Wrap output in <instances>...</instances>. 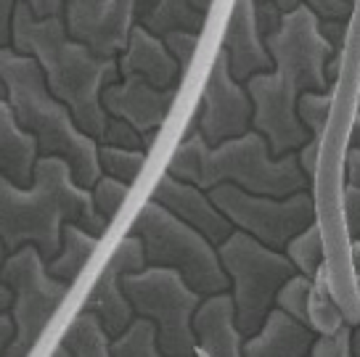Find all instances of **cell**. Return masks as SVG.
Returning a JSON list of instances; mask_svg holds the SVG:
<instances>
[{"label":"cell","mask_w":360,"mask_h":357,"mask_svg":"<svg viewBox=\"0 0 360 357\" xmlns=\"http://www.w3.org/2000/svg\"><path fill=\"white\" fill-rule=\"evenodd\" d=\"M0 280L11 291L8 310L13 323V336L3 357H30L56 307L69 294V283L51 278L45 273V259L30 244L6 254L0 265Z\"/></svg>","instance_id":"8"},{"label":"cell","mask_w":360,"mask_h":357,"mask_svg":"<svg viewBox=\"0 0 360 357\" xmlns=\"http://www.w3.org/2000/svg\"><path fill=\"white\" fill-rule=\"evenodd\" d=\"M334 96L331 90H302L297 98V119L302 122L310 138H321L331 117Z\"/></svg>","instance_id":"30"},{"label":"cell","mask_w":360,"mask_h":357,"mask_svg":"<svg viewBox=\"0 0 360 357\" xmlns=\"http://www.w3.org/2000/svg\"><path fill=\"white\" fill-rule=\"evenodd\" d=\"M342 325H347L345 313L334 299V291L328 283V270L326 262L318 268L313 275V286H310V299H307V328L315 336H328L337 334Z\"/></svg>","instance_id":"24"},{"label":"cell","mask_w":360,"mask_h":357,"mask_svg":"<svg viewBox=\"0 0 360 357\" xmlns=\"http://www.w3.org/2000/svg\"><path fill=\"white\" fill-rule=\"evenodd\" d=\"M339 214L347 231V238H358L360 233V186H342V199H339Z\"/></svg>","instance_id":"36"},{"label":"cell","mask_w":360,"mask_h":357,"mask_svg":"<svg viewBox=\"0 0 360 357\" xmlns=\"http://www.w3.org/2000/svg\"><path fill=\"white\" fill-rule=\"evenodd\" d=\"M151 199L157 201V204H162L178 220L191 225L193 231H199L212 246L223 244L225 238L233 233V225L217 212V207L207 196V190H202L199 186H191V183L169 178L167 172L154 186Z\"/></svg>","instance_id":"17"},{"label":"cell","mask_w":360,"mask_h":357,"mask_svg":"<svg viewBox=\"0 0 360 357\" xmlns=\"http://www.w3.org/2000/svg\"><path fill=\"white\" fill-rule=\"evenodd\" d=\"M127 190H130L127 183L114 180V178H109V175H101V178L90 186L93 207H96V212L101 214L106 223H112L114 217L120 214V207H122L124 199H127Z\"/></svg>","instance_id":"32"},{"label":"cell","mask_w":360,"mask_h":357,"mask_svg":"<svg viewBox=\"0 0 360 357\" xmlns=\"http://www.w3.org/2000/svg\"><path fill=\"white\" fill-rule=\"evenodd\" d=\"M276 6L281 13L294 11L300 6H307L310 11L323 22V19H349L352 13L358 11V0H262Z\"/></svg>","instance_id":"33"},{"label":"cell","mask_w":360,"mask_h":357,"mask_svg":"<svg viewBox=\"0 0 360 357\" xmlns=\"http://www.w3.org/2000/svg\"><path fill=\"white\" fill-rule=\"evenodd\" d=\"M217 259L228 275V286H233L231 299L238 334L252 336L273 310L276 291L294 275L292 262L283 252L268 249L241 231H233L223 244H217Z\"/></svg>","instance_id":"7"},{"label":"cell","mask_w":360,"mask_h":357,"mask_svg":"<svg viewBox=\"0 0 360 357\" xmlns=\"http://www.w3.org/2000/svg\"><path fill=\"white\" fill-rule=\"evenodd\" d=\"M98 143L114 145V148H130V151H143V145H141V135L135 133L127 122L114 119V117L106 119V130H103Z\"/></svg>","instance_id":"37"},{"label":"cell","mask_w":360,"mask_h":357,"mask_svg":"<svg viewBox=\"0 0 360 357\" xmlns=\"http://www.w3.org/2000/svg\"><path fill=\"white\" fill-rule=\"evenodd\" d=\"M151 0H64L61 24L98 58H117Z\"/></svg>","instance_id":"11"},{"label":"cell","mask_w":360,"mask_h":357,"mask_svg":"<svg viewBox=\"0 0 360 357\" xmlns=\"http://www.w3.org/2000/svg\"><path fill=\"white\" fill-rule=\"evenodd\" d=\"M130 233L138 235L143 246L146 265L175 270L202 297L228 291V275L220 268L217 249L154 199L141 207Z\"/></svg>","instance_id":"4"},{"label":"cell","mask_w":360,"mask_h":357,"mask_svg":"<svg viewBox=\"0 0 360 357\" xmlns=\"http://www.w3.org/2000/svg\"><path fill=\"white\" fill-rule=\"evenodd\" d=\"M13 336V323L11 318H8V313L0 315V357L6 355V346H8V342H11Z\"/></svg>","instance_id":"41"},{"label":"cell","mask_w":360,"mask_h":357,"mask_svg":"<svg viewBox=\"0 0 360 357\" xmlns=\"http://www.w3.org/2000/svg\"><path fill=\"white\" fill-rule=\"evenodd\" d=\"M98 238L90 235L85 228H79L75 223L61 225V241H58V252L45 262V273L51 278L64 280V283H75L82 268L88 265L90 254L96 252Z\"/></svg>","instance_id":"22"},{"label":"cell","mask_w":360,"mask_h":357,"mask_svg":"<svg viewBox=\"0 0 360 357\" xmlns=\"http://www.w3.org/2000/svg\"><path fill=\"white\" fill-rule=\"evenodd\" d=\"M188 3H191V6H193V8H196L199 13H204V16H207V13H210V8H212L214 0H188Z\"/></svg>","instance_id":"43"},{"label":"cell","mask_w":360,"mask_h":357,"mask_svg":"<svg viewBox=\"0 0 360 357\" xmlns=\"http://www.w3.org/2000/svg\"><path fill=\"white\" fill-rule=\"evenodd\" d=\"M143 268H146V257L138 235H124L106 262V268L101 270L96 286L85 297L82 313L93 315L109 339L122 334L133 320V307L122 294V278L127 273H138Z\"/></svg>","instance_id":"14"},{"label":"cell","mask_w":360,"mask_h":357,"mask_svg":"<svg viewBox=\"0 0 360 357\" xmlns=\"http://www.w3.org/2000/svg\"><path fill=\"white\" fill-rule=\"evenodd\" d=\"M244 88L252 100V130L265 138L270 157L292 154L310 138L297 119L300 90L278 72H259L244 82Z\"/></svg>","instance_id":"12"},{"label":"cell","mask_w":360,"mask_h":357,"mask_svg":"<svg viewBox=\"0 0 360 357\" xmlns=\"http://www.w3.org/2000/svg\"><path fill=\"white\" fill-rule=\"evenodd\" d=\"M241 355L244 357H307L315 342V334L307 325L273 307L265 315V323L252 336H244Z\"/></svg>","instance_id":"20"},{"label":"cell","mask_w":360,"mask_h":357,"mask_svg":"<svg viewBox=\"0 0 360 357\" xmlns=\"http://www.w3.org/2000/svg\"><path fill=\"white\" fill-rule=\"evenodd\" d=\"M199 32H169L162 37V43L167 48V53L175 58V64H178L180 74H186L188 67H191L193 56H196V51H199Z\"/></svg>","instance_id":"35"},{"label":"cell","mask_w":360,"mask_h":357,"mask_svg":"<svg viewBox=\"0 0 360 357\" xmlns=\"http://www.w3.org/2000/svg\"><path fill=\"white\" fill-rule=\"evenodd\" d=\"M207 196L217 207V212L233 225V231L252 235L255 241L276 252H283L286 241L315 220V199L307 190L273 199L220 183L207 190Z\"/></svg>","instance_id":"9"},{"label":"cell","mask_w":360,"mask_h":357,"mask_svg":"<svg viewBox=\"0 0 360 357\" xmlns=\"http://www.w3.org/2000/svg\"><path fill=\"white\" fill-rule=\"evenodd\" d=\"M193 339L207 357H244L241 339L233 318V299L228 291L202 297L191 318Z\"/></svg>","instance_id":"19"},{"label":"cell","mask_w":360,"mask_h":357,"mask_svg":"<svg viewBox=\"0 0 360 357\" xmlns=\"http://www.w3.org/2000/svg\"><path fill=\"white\" fill-rule=\"evenodd\" d=\"M11 48L37 64L45 88L69 109L72 119L96 143L106 130L101 90L120 79L117 58H98L77 40H72L61 19H34L16 3Z\"/></svg>","instance_id":"2"},{"label":"cell","mask_w":360,"mask_h":357,"mask_svg":"<svg viewBox=\"0 0 360 357\" xmlns=\"http://www.w3.org/2000/svg\"><path fill=\"white\" fill-rule=\"evenodd\" d=\"M191 127V133L202 135V141L210 148L252 130V100L247 96V88L228 72L223 51L214 53L199 100V112Z\"/></svg>","instance_id":"13"},{"label":"cell","mask_w":360,"mask_h":357,"mask_svg":"<svg viewBox=\"0 0 360 357\" xmlns=\"http://www.w3.org/2000/svg\"><path fill=\"white\" fill-rule=\"evenodd\" d=\"M265 48L289 85L300 90H331L328 64L334 58L331 45L318 32V16L307 6L281 13V22L265 37Z\"/></svg>","instance_id":"10"},{"label":"cell","mask_w":360,"mask_h":357,"mask_svg":"<svg viewBox=\"0 0 360 357\" xmlns=\"http://www.w3.org/2000/svg\"><path fill=\"white\" fill-rule=\"evenodd\" d=\"M61 342L72 349V357H109V336L88 313H79L75 318Z\"/></svg>","instance_id":"26"},{"label":"cell","mask_w":360,"mask_h":357,"mask_svg":"<svg viewBox=\"0 0 360 357\" xmlns=\"http://www.w3.org/2000/svg\"><path fill=\"white\" fill-rule=\"evenodd\" d=\"M310 286H313V278L294 273L292 278L283 280V286L276 291L273 307H278L281 313L294 318L297 323L307 325V299H310Z\"/></svg>","instance_id":"31"},{"label":"cell","mask_w":360,"mask_h":357,"mask_svg":"<svg viewBox=\"0 0 360 357\" xmlns=\"http://www.w3.org/2000/svg\"><path fill=\"white\" fill-rule=\"evenodd\" d=\"M236 186L255 196L283 199L297 190H307L310 180L297 164V157H270L265 138L255 130H247L238 138L223 141L217 145H207L199 172V188L210 190L212 186Z\"/></svg>","instance_id":"5"},{"label":"cell","mask_w":360,"mask_h":357,"mask_svg":"<svg viewBox=\"0 0 360 357\" xmlns=\"http://www.w3.org/2000/svg\"><path fill=\"white\" fill-rule=\"evenodd\" d=\"M0 82L6 90V103L16 124L30 133L37 143V154L61 157L72 169V178L82 188H90L101 178L96 148L98 143L85 135L72 119L69 109L45 88L40 69L30 56L16 53L13 48L0 51Z\"/></svg>","instance_id":"3"},{"label":"cell","mask_w":360,"mask_h":357,"mask_svg":"<svg viewBox=\"0 0 360 357\" xmlns=\"http://www.w3.org/2000/svg\"><path fill=\"white\" fill-rule=\"evenodd\" d=\"M207 151V143L202 141L199 133H188L180 145L172 151V157L167 162V175L183 183L199 186V172H202V157Z\"/></svg>","instance_id":"29"},{"label":"cell","mask_w":360,"mask_h":357,"mask_svg":"<svg viewBox=\"0 0 360 357\" xmlns=\"http://www.w3.org/2000/svg\"><path fill=\"white\" fill-rule=\"evenodd\" d=\"M13 11H16V0H0V51L11 48Z\"/></svg>","instance_id":"40"},{"label":"cell","mask_w":360,"mask_h":357,"mask_svg":"<svg viewBox=\"0 0 360 357\" xmlns=\"http://www.w3.org/2000/svg\"><path fill=\"white\" fill-rule=\"evenodd\" d=\"M307 357H358V339L349 325H342L337 334L315 336Z\"/></svg>","instance_id":"34"},{"label":"cell","mask_w":360,"mask_h":357,"mask_svg":"<svg viewBox=\"0 0 360 357\" xmlns=\"http://www.w3.org/2000/svg\"><path fill=\"white\" fill-rule=\"evenodd\" d=\"M220 51L228 61V72L241 85L259 72L273 69L262 32H259L257 19H255V0H233Z\"/></svg>","instance_id":"16"},{"label":"cell","mask_w":360,"mask_h":357,"mask_svg":"<svg viewBox=\"0 0 360 357\" xmlns=\"http://www.w3.org/2000/svg\"><path fill=\"white\" fill-rule=\"evenodd\" d=\"M3 259H6V249H3V244H0V265H3ZM8 307H11V291H8V286L0 280V315L8 313Z\"/></svg>","instance_id":"42"},{"label":"cell","mask_w":360,"mask_h":357,"mask_svg":"<svg viewBox=\"0 0 360 357\" xmlns=\"http://www.w3.org/2000/svg\"><path fill=\"white\" fill-rule=\"evenodd\" d=\"M146 151H130V148H114V145L98 143L96 148V159H98V169L101 175H109L122 183H135L138 175L146 167Z\"/></svg>","instance_id":"28"},{"label":"cell","mask_w":360,"mask_h":357,"mask_svg":"<svg viewBox=\"0 0 360 357\" xmlns=\"http://www.w3.org/2000/svg\"><path fill=\"white\" fill-rule=\"evenodd\" d=\"M109 357H165L157 346L154 325L143 318H133L120 336L109 339Z\"/></svg>","instance_id":"27"},{"label":"cell","mask_w":360,"mask_h":357,"mask_svg":"<svg viewBox=\"0 0 360 357\" xmlns=\"http://www.w3.org/2000/svg\"><path fill=\"white\" fill-rule=\"evenodd\" d=\"M117 72H120V77H127V74L143 77L154 88H175L183 77L175 58L169 56L162 43V37L151 34L141 24L133 27L127 45L117 56Z\"/></svg>","instance_id":"18"},{"label":"cell","mask_w":360,"mask_h":357,"mask_svg":"<svg viewBox=\"0 0 360 357\" xmlns=\"http://www.w3.org/2000/svg\"><path fill=\"white\" fill-rule=\"evenodd\" d=\"M3 96H6V90H3V82H0V98H3Z\"/></svg>","instance_id":"45"},{"label":"cell","mask_w":360,"mask_h":357,"mask_svg":"<svg viewBox=\"0 0 360 357\" xmlns=\"http://www.w3.org/2000/svg\"><path fill=\"white\" fill-rule=\"evenodd\" d=\"M32 13L34 19H61L64 11V0H16Z\"/></svg>","instance_id":"39"},{"label":"cell","mask_w":360,"mask_h":357,"mask_svg":"<svg viewBox=\"0 0 360 357\" xmlns=\"http://www.w3.org/2000/svg\"><path fill=\"white\" fill-rule=\"evenodd\" d=\"M294 157H297V164H300V169L304 172V178L313 180L315 167H318V157H321V138H307V141L294 151Z\"/></svg>","instance_id":"38"},{"label":"cell","mask_w":360,"mask_h":357,"mask_svg":"<svg viewBox=\"0 0 360 357\" xmlns=\"http://www.w3.org/2000/svg\"><path fill=\"white\" fill-rule=\"evenodd\" d=\"M122 294L133 315L154 325L157 346L165 357H196L191 318L202 294L180 278L175 270L146 265L122 278Z\"/></svg>","instance_id":"6"},{"label":"cell","mask_w":360,"mask_h":357,"mask_svg":"<svg viewBox=\"0 0 360 357\" xmlns=\"http://www.w3.org/2000/svg\"><path fill=\"white\" fill-rule=\"evenodd\" d=\"M180 85L175 88H154L143 77H120L101 90V106L106 117L122 119L138 135L162 130L165 119L172 112Z\"/></svg>","instance_id":"15"},{"label":"cell","mask_w":360,"mask_h":357,"mask_svg":"<svg viewBox=\"0 0 360 357\" xmlns=\"http://www.w3.org/2000/svg\"><path fill=\"white\" fill-rule=\"evenodd\" d=\"M283 257L292 262L294 273H300V275L313 278L318 273V268L326 262V246H323V231L318 228L315 220L286 241Z\"/></svg>","instance_id":"25"},{"label":"cell","mask_w":360,"mask_h":357,"mask_svg":"<svg viewBox=\"0 0 360 357\" xmlns=\"http://www.w3.org/2000/svg\"><path fill=\"white\" fill-rule=\"evenodd\" d=\"M64 223L79 225L96 238L109 228L93 207L90 188L72 178L61 157L43 154L34 159L32 183L27 188L0 175V244L8 254L30 244L48 262L58 252Z\"/></svg>","instance_id":"1"},{"label":"cell","mask_w":360,"mask_h":357,"mask_svg":"<svg viewBox=\"0 0 360 357\" xmlns=\"http://www.w3.org/2000/svg\"><path fill=\"white\" fill-rule=\"evenodd\" d=\"M207 16L193 8L188 0H151L138 24L157 37L169 32H199L202 34Z\"/></svg>","instance_id":"23"},{"label":"cell","mask_w":360,"mask_h":357,"mask_svg":"<svg viewBox=\"0 0 360 357\" xmlns=\"http://www.w3.org/2000/svg\"><path fill=\"white\" fill-rule=\"evenodd\" d=\"M51 357H72V349H69V346L61 342V344L53 349V355H51Z\"/></svg>","instance_id":"44"},{"label":"cell","mask_w":360,"mask_h":357,"mask_svg":"<svg viewBox=\"0 0 360 357\" xmlns=\"http://www.w3.org/2000/svg\"><path fill=\"white\" fill-rule=\"evenodd\" d=\"M37 154V143L30 133L16 124L6 98H0V175L13 186L27 188L32 183V167Z\"/></svg>","instance_id":"21"}]
</instances>
